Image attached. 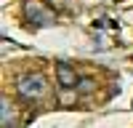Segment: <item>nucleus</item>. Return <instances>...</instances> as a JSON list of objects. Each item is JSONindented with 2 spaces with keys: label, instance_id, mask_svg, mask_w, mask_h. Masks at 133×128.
<instances>
[{
  "label": "nucleus",
  "instance_id": "f257e3e1",
  "mask_svg": "<svg viewBox=\"0 0 133 128\" xmlns=\"http://www.w3.org/2000/svg\"><path fill=\"white\" fill-rule=\"evenodd\" d=\"M16 91H19L21 99H27V101H40V99L48 96V80H45V75H40V72L21 75L16 80Z\"/></svg>",
  "mask_w": 133,
  "mask_h": 128
},
{
  "label": "nucleus",
  "instance_id": "39448f33",
  "mask_svg": "<svg viewBox=\"0 0 133 128\" xmlns=\"http://www.w3.org/2000/svg\"><path fill=\"white\" fill-rule=\"evenodd\" d=\"M96 91V83L91 80V78H83L80 83H77V93H83V96H88V93H93Z\"/></svg>",
  "mask_w": 133,
  "mask_h": 128
},
{
  "label": "nucleus",
  "instance_id": "20e7f679",
  "mask_svg": "<svg viewBox=\"0 0 133 128\" xmlns=\"http://www.w3.org/2000/svg\"><path fill=\"white\" fill-rule=\"evenodd\" d=\"M0 120H3V128H11V125H14V104L8 101V96L0 99Z\"/></svg>",
  "mask_w": 133,
  "mask_h": 128
},
{
  "label": "nucleus",
  "instance_id": "7ed1b4c3",
  "mask_svg": "<svg viewBox=\"0 0 133 128\" xmlns=\"http://www.w3.org/2000/svg\"><path fill=\"white\" fill-rule=\"evenodd\" d=\"M56 83H59V88L77 91V83H80V78H77L75 67H69V64L59 61V64H56Z\"/></svg>",
  "mask_w": 133,
  "mask_h": 128
},
{
  "label": "nucleus",
  "instance_id": "f03ea898",
  "mask_svg": "<svg viewBox=\"0 0 133 128\" xmlns=\"http://www.w3.org/2000/svg\"><path fill=\"white\" fill-rule=\"evenodd\" d=\"M24 16H27V21L32 27H51L56 21V14L48 5H43L40 0H27L24 3Z\"/></svg>",
  "mask_w": 133,
  "mask_h": 128
}]
</instances>
